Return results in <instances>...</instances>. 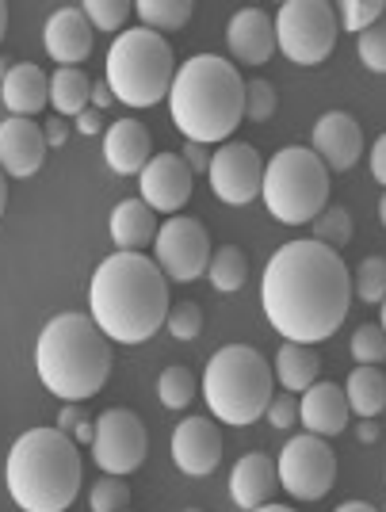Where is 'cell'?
<instances>
[{"instance_id":"obj_50","label":"cell","mask_w":386,"mask_h":512,"mask_svg":"<svg viewBox=\"0 0 386 512\" xmlns=\"http://www.w3.org/2000/svg\"><path fill=\"white\" fill-rule=\"evenodd\" d=\"M4 207H8V176L0 169V218H4Z\"/></svg>"},{"instance_id":"obj_4","label":"cell","mask_w":386,"mask_h":512,"mask_svg":"<svg viewBox=\"0 0 386 512\" xmlns=\"http://www.w3.org/2000/svg\"><path fill=\"white\" fill-rule=\"evenodd\" d=\"M111 341L88 314H58L43 325L35 344V367L43 386L62 402H88L111 379Z\"/></svg>"},{"instance_id":"obj_41","label":"cell","mask_w":386,"mask_h":512,"mask_svg":"<svg viewBox=\"0 0 386 512\" xmlns=\"http://www.w3.org/2000/svg\"><path fill=\"white\" fill-rule=\"evenodd\" d=\"M81 421H88L85 406H77V402H65L62 413H58V432H65V436H73V428L81 425Z\"/></svg>"},{"instance_id":"obj_33","label":"cell","mask_w":386,"mask_h":512,"mask_svg":"<svg viewBox=\"0 0 386 512\" xmlns=\"http://www.w3.org/2000/svg\"><path fill=\"white\" fill-rule=\"evenodd\" d=\"M130 505V486L119 474H104L92 493H88V509L92 512H127Z\"/></svg>"},{"instance_id":"obj_57","label":"cell","mask_w":386,"mask_h":512,"mask_svg":"<svg viewBox=\"0 0 386 512\" xmlns=\"http://www.w3.org/2000/svg\"><path fill=\"white\" fill-rule=\"evenodd\" d=\"M379 512H386V505H383V509H379Z\"/></svg>"},{"instance_id":"obj_28","label":"cell","mask_w":386,"mask_h":512,"mask_svg":"<svg viewBox=\"0 0 386 512\" xmlns=\"http://www.w3.org/2000/svg\"><path fill=\"white\" fill-rule=\"evenodd\" d=\"M207 279L215 283V291L222 295H237L245 283H249V256L237 245H222L211 253V264H207Z\"/></svg>"},{"instance_id":"obj_2","label":"cell","mask_w":386,"mask_h":512,"mask_svg":"<svg viewBox=\"0 0 386 512\" xmlns=\"http://www.w3.org/2000/svg\"><path fill=\"white\" fill-rule=\"evenodd\" d=\"M172 310L169 276L142 253L100 260L88 283V318L115 344H146Z\"/></svg>"},{"instance_id":"obj_5","label":"cell","mask_w":386,"mask_h":512,"mask_svg":"<svg viewBox=\"0 0 386 512\" xmlns=\"http://www.w3.org/2000/svg\"><path fill=\"white\" fill-rule=\"evenodd\" d=\"M4 482L23 512H65L81 493V451L58 428H27L8 451Z\"/></svg>"},{"instance_id":"obj_1","label":"cell","mask_w":386,"mask_h":512,"mask_svg":"<svg viewBox=\"0 0 386 512\" xmlns=\"http://www.w3.org/2000/svg\"><path fill=\"white\" fill-rule=\"evenodd\" d=\"M352 299L356 295L348 264L341 253L318 245L314 237L287 241L276 249L260 279L264 318L283 341L295 344L329 341L348 318Z\"/></svg>"},{"instance_id":"obj_36","label":"cell","mask_w":386,"mask_h":512,"mask_svg":"<svg viewBox=\"0 0 386 512\" xmlns=\"http://www.w3.org/2000/svg\"><path fill=\"white\" fill-rule=\"evenodd\" d=\"M85 8L88 23L96 31H119L123 35V23L130 20V0H88Z\"/></svg>"},{"instance_id":"obj_34","label":"cell","mask_w":386,"mask_h":512,"mask_svg":"<svg viewBox=\"0 0 386 512\" xmlns=\"http://www.w3.org/2000/svg\"><path fill=\"white\" fill-rule=\"evenodd\" d=\"M352 360L364 363V367H379L386 360V333L383 325L364 321L356 333H352Z\"/></svg>"},{"instance_id":"obj_13","label":"cell","mask_w":386,"mask_h":512,"mask_svg":"<svg viewBox=\"0 0 386 512\" xmlns=\"http://www.w3.org/2000/svg\"><path fill=\"white\" fill-rule=\"evenodd\" d=\"M211 192L230 203V207H245L253 203L264 188V161H260L257 146L249 142H226L211 153Z\"/></svg>"},{"instance_id":"obj_21","label":"cell","mask_w":386,"mask_h":512,"mask_svg":"<svg viewBox=\"0 0 386 512\" xmlns=\"http://www.w3.org/2000/svg\"><path fill=\"white\" fill-rule=\"evenodd\" d=\"M279 490V470L276 459L264 455V451H249L241 455L230 470V497L245 512L260 509V505H272V493Z\"/></svg>"},{"instance_id":"obj_12","label":"cell","mask_w":386,"mask_h":512,"mask_svg":"<svg viewBox=\"0 0 386 512\" xmlns=\"http://www.w3.org/2000/svg\"><path fill=\"white\" fill-rule=\"evenodd\" d=\"M211 253L215 249H211L207 226L188 214H172L153 237V260L172 283H195L199 276H207Z\"/></svg>"},{"instance_id":"obj_42","label":"cell","mask_w":386,"mask_h":512,"mask_svg":"<svg viewBox=\"0 0 386 512\" xmlns=\"http://www.w3.org/2000/svg\"><path fill=\"white\" fill-rule=\"evenodd\" d=\"M180 157H184V165H188L192 172H207V169H211V153H207V146H199V142H188Z\"/></svg>"},{"instance_id":"obj_15","label":"cell","mask_w":386,"mask_h":512,"mask_svg":"<svg viewBox=\"0 0 386 512\" xmlns=\"http://www.w3.org/2000/svg\"><path fill=\"white\" fill-rule=\"evenodd\" d=\"M142 199L157 214H180L192 199V169L184 165L180 153H153V161L138 172Z\"/></svg>"},{"instance_id":"obj_29","label":"cell","mask_w":386,"mask_h":512,"mask_svg":"<svg viewBox=\"0 0 386 512\" xmlns=\"http://www.w3.org/2000/svg\"><path fill=\"white\" fill-rule=\"evenodd\" d=\"M134 12H138L142 27H150L157 35H169V31H180L192 23L195 4L192 0H138Z\"/></svg>"},{"instance_id":"obj_16","label":"cell","mask_w":386,"mask_h":512,"mask_svg":"<svg viewBox=\"0 0 386 512\" xmlns=\"http://www.w3.org/2000/svg\"><path fill=\"white\" fill-rule=\"evenodd\" d=\"M46 134L35 119H23V115H8L0 123V169L4 176H16L27 180L43 169L46 161Z\"/></svg>"},{"instance_id":"obj_49","label":"cell","mask_w":386,"mask_h":512,"mask_svg":"<svg viewBox=\"0 0 386 512\" xmlns=\"http://www.w3.org/2000/svg\"><path fill=\"white\" fill-rule=\"evenodd\" d=\"M333 512H379L375 505H367V501H344V505H337Z\"/></svg>"},{"instance_id":"obj_26","label":"cell","mask_w":386,"mask_h":512,"mask_svg":"<svg viewBox=\"0 0 386 512\" xmlns=\"http://www.w3.org/2000/svg\"><path fill=\"white\" fill-rule=\"evenodd\" d=\"M344 398H348V409L360 417V421H375L386 409V375L383 367H356L348 375V386H344Z\"/></svg>"},{"instance_id":"obj_35","label":"cell","mask_w":386,"mask_h":512,"mask_svg":"<svg viewBox=\"0 0 386 512\" xmlns=\"http://www.w3.org/2000/svg\"><path fill=\"white\" fill-rule=\"evenodd\" d=\"M383 16H386L383 0H344V4H337L341 27L344 31H356V35H364L367 27H375Z\"/></svg>"},{"instance_id":"obj_11","label":"cell","mask_w":386,"mask_h":512,"mask_svg":"<svg viewBox=\"0 0 386 512\" xmlns=\"http://www.w3.org/2000/svg\"><path fill=\"white\" fill-rule=\"evenodd\" d=\"M92 459L104 474L127 478L146 463L150 455V432L142 425V417L134 409H104L96 417V436H92Z\"/></svg>"},{"instance_id":"obj_56","label":"cell","mask_w":386,"mask_h":512,"mask_svg":"<svg viewBox=\"0 0 386 512\" xmlns=\"http://www.w3.org/2000/svg\"><path fill=\"white\" fill-rule=\"evenodd\" d=\"M184 512H203V509H184Z\"/></svg>"},{"instance_id":"obj_55","label":"cell","mask_w":386,"mask_h":512,"mask_svg":"<svg viewBox=\"0 0 386 512\" xmlns=\"http://www.w3.org/2000/svg\"><path fill=\"white\" fill-rule=\"evenodd\" d=\"M379 218H383V226H386V195H383V203H379Z\"/></svg>"},{"instance_id":"obj_18","label":"cell","mask_w":386,"mask_h":512,"mask_svg":"<svg viewBox=\"0 0 386 512\" xmlns=\"http://www.w3.org/2000/svg\"><path fill=\"white\" fill-rule=\"evenodd\" d=\"M92 35H96V27L88 23L85 8H81V4H65V8H58V12L46 20L43 46L58 65L81 69V62L92 54Z\"/></svg>"},{"instance_id":"obj_8","label":"cell","mask_w":386,"mask_h":512,"mask_svg":"<svg viewBox=\"0 0 386 512\" xmlns=\"http://www.w3.org/2000/svg\"><path fill=\"white\" fill-rule=\"evenodd\" d=\"M329 169L310 146H287L264 165V188L260 199L272 218L287 226H306L329 207Z\"/></svg>"},{"instance_id":"obj_32","label":"cell","mask_w":386,"mask_h":512,"mask_svg":"<svg viewBox=\"0 0 386 512\" xmlns=\"http://www.w3.org/2000/svg\"><path fill=\"white\" fill-rule=\"evenodd\" d=\"M157 398L165 409H188L195 398V375L188 367H165L157 375Z\"/></svg>"},{"instance_id":"obj_6","label":"cell","mask_w":386,"mask_h":512,"mask_svg":"<svg viewBox=\"0 0 386 512\" xmlns=\"http://www.w3.org/2000/svg\"><path fill=\"white\" fill-rule=\"evenodd\" d=\"M203 398L215 421L226 425H253L268 413L276 398V375L272 363L249 344H226L207 360L203 371Z\"/></svg>"},{"instance_id":"obj_48","label":"cell","mask_w":386,"mask_h":512,"mask_svg":"<svg viewBox=\"0 0 386 512\" xmlns=\"http://www.w3.org/2000/svg\"><path fill=\"white\" fill-rule=\"evenodd\" d=\"M356 436H360L364 444H375V440H379V425H375V421H360V428H356Z\"/></svg>"},{"instance_id":"obj_3","label":"cell","mask_w":386,"mask_h":512,"mask_svg":"<svg viewBox=\"0 0 386 512\" xmlns=\"http://www.w3.org/2000/svg\"><path fill=\"white\" fill-rule=\"evenodd\" d=\"M169 111L176 130L199 142L215 146L226 142L245 119V81L234 62L222 54H195L176 69L169 88Z\"/></svg>"},{"instance_id":"obj_53","label":"cell","mask_w":386,"mask_h":512,"mask_svg":"<svg viewBox=\"0 0 386 512\" xmlns=\"http://www.w3.org/2000/svg\"><path fill=\"white\" fill-rule=\"evenodd\" d=\"M379 310H383V314H379V325H383V333H386V299L379 302Z\"/></svg>"},{"instance_id":"obj_40","label":"cell","mask_w":386,"mask_h":512,"mask_svg":"<svg viewBox=\"0 0 386 512\" xmlns=\"http://www.w3.org/2000/svg\"><path fill=\"white\" fill-rule=\"evenodd\" d=\"M264 417H268V425H272V428L299 425V398L283 390V394H276V398L268 402V413H264Z\"/></svg>"},{"instance_id":"obj_25","label":"cell","mask_w":386,"mask_h":512,"mask_svg":"<svg viewBox=\"0 0 386 512\" xmlns=\"http://www.w3.org/2000/svg\"><path fill=\"white\" fill-rule=\"evenodd\" d=\"M318 367H322V356L314 352V344L283 341L276 352V363H272V375L283 383L287 394H306L318 383Z\"/></svg>"},{"instance_id":"obj_38","label":"cell","mask_w":386,"mask_h":512,"mask_svg":"<svg viewBox=\"0 0 386 512\" xmlns=\"http://www.w3.org/2000/svg\"><path fill=\"white\" fill-rule=\"evenodd\" d=\"M165 329H169L176 341H195L203 333V310H199V302H172Z\"/></svg>"},{"instance_id":"obj_24","label":"cell","mask_w":386,"mask_h":512,"mask_svg":"<svg viewBox=\"0 0 386 512\" xmlns=\"http://www.w3.org/2000/svg\"><path fill=\"white\" fill-rule=\"evenodd\" d=\"M111 241L119 245V253H142L146 245H153L157 237V211L146 207V199H123L115 211H111Z\"/></svg>"},{"instance_id":"obj_54","label":"cell","mask_w":386,"mask_h":512,"mask_svg":"<svg viewBox=\"0 0 386 512\" xmlns=\"http://www.w3.org/2000/svg\"><path fill=\"white\" fill-rule=\"evenodd\" d=\"M8 69H12V65H8V62H4V58H0V81L8 77Z\"/></svg>"},{"instance_id":"obj_47","label":"cell","mask_w":386,"mask_h":512,"mask_svg":"<svg viewBox=\"0 0 386 512\" xmlns=\"http://www.w3.org/2000/svg\"><path fill=\"white\" fill-rule=\"evenodd\" d=\"M92 436H96V421H81V425L73 428V440L85 444V448H92Z\"/></svg>"},{"instance_id":"obj_27","label":"cell","mask_w":386,"mask_h":512,"mask_svg":"<svg viewBox=\"0 0 386 512\" xmlns=\"http://www.w3.org/2000/svg\"><path fill=\"white\" fill-rule=\"evenodd\" d=\"M92 104V81H88L81 69H65L58 65V73L50 77V107L58 111V115H81L85 107Z\"/></svg>"},{"instance_id":"obj_17","label":"cell","mask_w":386,"mask_h":512,"mask_svg":"<svg viewBox=\"0 0 386 512\" xmlns=\"http://www.w3.org/2000/svg\"><path fill=\"white\" fill-rule=\"evenodd\" d=\"M310 142H314L310 150L322 157L329 172H348L364 157V130L348 111H325L314 123Z\"/></svg>"},{"instance_id":"obj_43","label":"cell","mask_w":386,"mask_h":512,"mask_svg":"<svg viewBox=\"0 0 386 512\" xmlns=\"http://www.w3.org/2000/svg\"><path fill=\"white\" fill-rule=\"evenodd\" d=\"M43 134H46V146H50V150H58V146H65V138H69V123H65L62 115H50Z\"/></svg>"},{"instance_id":"obj_45","label":"cell","mask_w":386,"mask_h":512,"mask_svg":"<svg viewBox=\"0 0 386 512\" xmlns=\"http://www.w3.org/2000/svg\"><path fill=\"white\" fill-rule=\"evenodd\" d=\"M371 176L386 188V134H379L371 146Z\"/></svg>"},{"instance_id":"obj_37","label":"cell","mask_w":386,"mask_h":512,"mask_svg":"<svg viewBox=\"0 0 386 512\" xmlns=\"http://www.w3.org/2000/svg\"><path fill=\"white\" fill-rule=\"evenodd\" d=\"M276 85L272 81H245V119H253V123H268L272 115H276Z\"/></svg>"},{"instance_id":"obj_44","label":"cell","mask_w":386,"mask_h":512,"mask_svg":"<svg viewBox=\"0 0 386 512\" xmlns=\"http://www.w3.org/2000/svg\"><path fill=\"white\" fill-rule=\"evenodd\" d=\"M73 127L81 130V134H88V138H92V134H100V130H104V111H96V107H85V111L73 119Z\"/></svg>"},{"instance_id":"obj_51","label":"cell","mask_w":386,"mask_h":512,"mask_svg":"<svg viewBox=\"0 0 386 512\" xmlns=\"http://www.w3.org/2000/svg\"><path fill=\"white\" fill-rule=\"evenodd\" d=\"M4 31H8V8L0 4V43H4Z\"/></svg>"},{"instance_id":"obj_20","label":"cell","mask_w":386,"mask_h":512,"mask_svg":"<svg viewBox=\"0 0 386 512\" xmlns=\"http://www.w3.org/2000/svg\"><path fill=\"white\" fill-rule=\"evenodd\" d=\"M104 161L119 176H138L153 161V138L142 119H115L104 134Z\"/></svg>"},{"instance_id":"obj_22","label":"cell","mask_w":386,"mask_h":512,"mask_svg":"<svg viewBox=\"0 0 386 512\" xmlns=\"http://www.w3.org/2000/svg\"><path fill=\"white\" fill-rule=\"evenodd\" d=\"M348 398H344V386L337 383H318L310 386L306 394L299 398V425H306V432H314V436H341L344 428H348Z\"/></svg>"},{"instance_id":"obj_19","label":"cell","mask_w":386,"mask_h":512,"mask_svg":"<svg viewBox=\"0 0 386 512\" xmlns=\"http://www.w3.org/2000/svg\"><path fill=\"white\" fill-rule=\"evenodd\" d=\"M226 46L241 65H264L276 54V20L264 8H241L226 23Z\"/></svg>"},{"instance_id":"obj_39","label":"cell","mask_w":386,"mask_h":512,"mask_svg":"<svg viewBox=\"0 0 386 512\" xmlns=\"http://www.w3.org/2000/svg\"><path fill=\"white\" fill-rule=\"evenodd\" d=\"M360 62L371 73H386V16L360 35Z\"/></svg>"},{"instance_id":"obj_30","label":"cell","mask_w":386,"mask_h":512,"mask_svg":"<svg viewBox=\"0 0 386 512\" xmlns=\"http://www.w3.org/2000/svg\"><path fill=\"white\" fill-rule=\"evenodd\" d=\"M352 237H356V226H352L348 207H325V211L314 218V241L325 245V249L341 253V249H348Z\"/></svg>"},{"instance_id":"obj_10","label":"cell","mask_w":386,"mask_h":512,"mask_svg":"<svg viewBox=\"0 0 386 512\" xmlns=\"http://www.w3.org/2000/svg\"><path fill=\"white\" fill-rule=\"evenodd\" d=\"M276 470L279 486L295 501H322L337 482V455L322 436L302 432V436H291L287 448L279 451Z\"/></svg>"},{"instance_id":"obj_31","label":"cell","mask_w":386,"mask_h":512,"mask_svg":"<svg viewBox=\"0 0 386 512\" xmlns=\"http://www.w3.org/2000/svg\"><path fill=\"white\" fill-rule=\"evenodd\" d=\"M352 295L367 306H379L386 299V256H364L352 276Z\"/></svg>"},{"instance_id":"obj_23","label":"cell","mask_w":386,"mask_h":512,"mask_svg":"<svg viewBox=\"0 0 386 512\" xmlns=\"http://www.w3.org/2000/svg\"><path fill=\"white\" fill-rule=\"evenodd\" d=\"M0 100L12 115H39L50 104V77L35 62H20L8 69V77L0 81Z\"/></svg>"},{"instance_id":"obj_46","label":"cell","mask_w":386,"mask_h":512,"mask_svg":"<svg viewBox=\"0 0 386 512\" xmlns=\"http://www.w3.org/2000/svg\"><path fill=\"white\" fill-rule=\"evenodd\" d=\"M111 100H115V92H111V88H108V81H100V85H92V107H96V111H104V107H108Z\"/></svg>"},{"instance_id":"obj_14","label":"cell","mask_w":386,"mask_h":512,"mask_svg":"<svg viewBox=\"0 0 386 512\" xmlns=\"http://www.w3.org/2000/svg\"><path fill=\"white\" fill-rule=\"evenodd\" d=\"M172 463L188 478H207L222 463V428L211 417H184L172 432Z\"/></svg>"},{"instance_id":"obj_9","label":"cell","mask_w":386,"mask_h":512,"mask_svg":"<svg viewBox=\"0 0 386 512\" xmlns=\"http://www.w3.org/2000/svg\"><path fill=\"white\" fill-rule=\"evenodd\" d=\"M341 35L337 8L329 0H287L276 12V46L295 65H322Z\"/></svg>"},{"instance_id":"obj_52","label":"cell","mask_w":386,"mask_h":512,"mask_svg":"<svg viewBox=\"0 0 386 512\" xmlns=\"http://www.w3.org/2000/svg\"><path fill=\"white\" fill-rule=\"evenodd\" d=\"M253 512H295V509H287V505H260V509Z\"/></svg>"},{"instance_id":"obj_7","label":"cell","mask_w":386,"mask_h":512,"mask_svg":"<svg viewBox=\"0 0 386 512\" xmlns=\"http://www.w3.org/2000/svg\"><path fill=\"white\" fill-rule=\"evenodd\" d=\"M108 88L127 107H153L169 96L176 77V54L165 35L150 27H130L108 50Z\"/></svg>"}]
</instances>
